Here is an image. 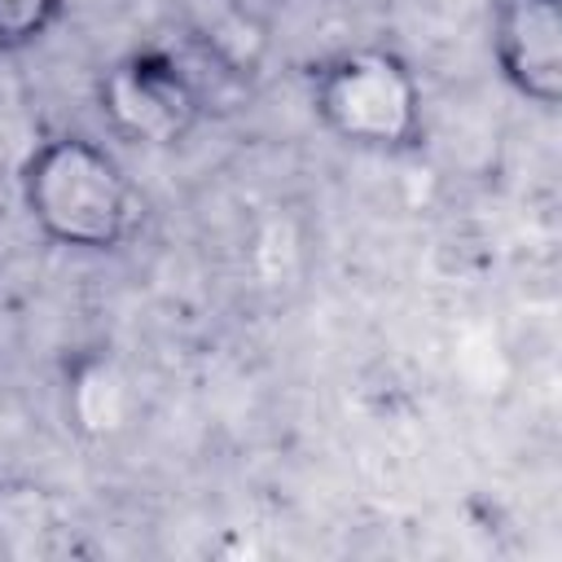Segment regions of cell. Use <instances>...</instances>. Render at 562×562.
<instances>
[{
    "mask_svg": "<svg viewBox=\"0 0 562 562\" xmlns=\"http://www.w3.org/2000/svg\"><path fill=\"white\" fill-rule=\"evenodd\" d=\"M61 9L66 0H0V53H22L40 44L57 26Z\"/></svg>",
    "mask_w": 562,
    "mask_h": 562,
    "instance_id": "obj_5",
    "label": "cell"
},
{
    "mask_svg": "<svg viewBox=\"0 0 562 562\" xmlns=\"http://www.w3.org/2000/svg\"><path fill=\"white\" fill-rule=\"evenodd\" d=\"M97 110L119 140L140 149H171L198 127L202 92L171 53L136 48L101 70Z\"/></svg>",
    "mask_w": 562,
    "mask_h": 562,
    "instance_id": "obj_3",
    "label": "cell"
},
{
    "mask_svg": "<svg viewBox=\"0 0 562 562\" xmlns=\"http://www.w3.org/2000/svg\"><path fill=\"white\" fill-rule=\"evenodd\" d=\"M22 206L31 224L66 250H114L136 224V189L123 162L92 136L61 132L22 162Z\"/></svg>",
    "mask_w": 562,
    "mask_h": 562,
    "instance_id": "obj_1",
    "label": "cell"
},
{
    "mask_svg": "<svg viewBox=\"0 0 562 562\" xmlns=\"http://www.w3.org/2000/svg\"><path fill=\"white\" fill-rule=\"evenodd\" d=\"M312 114L351 149L400 154L422 140V83L391 48H347L316 70Z\"/></svg>",
    "mask_w": 562,
    "mask_h": 562,
    "instance_id": "obj_2",
    "label": "cell"
},
{
    "mask_svg": "<svg viewBox=\"0 0 562 562\" xmlns=\"http://www.w3.org/2000/svg\"><path fill=\"white\" fill-rule=\"evenodd\" d=\"M492 53L505 83L553 110L562 101V9L558 0H496Z\"/></svg>",
    "mask_w": 562,
    "mask_h": 562,
    "instance_id": "obj_4",
    "label": "cell"
}]
</instances>
